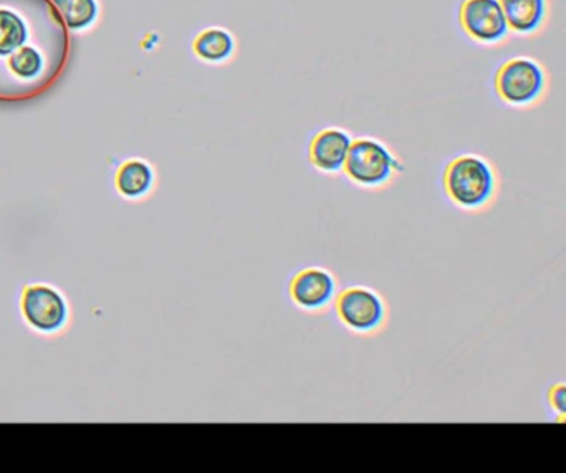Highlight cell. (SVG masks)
I'll list each match as a JSON object with an SVG mask.
<instances>
[{"label":"cell","instance_id":"5b68a950","mask_svg":"<svg viewBox=\"0 0 566 473\" xmlns=\"http://www.w3.org/2000/svg\"><path fill=\"white\" fill-rule=\"evenodd\" d=\"M332 311L339 326L354 338H376L386 331L390 321L386 297L366 284H353L339 289Z\"/></svg>","mask_w":566,"mask_h":473},{"label":"cell","instance_id":"277c9868","mask_svg":"<svg viewBox=\"0 0 566 473\" xmlns=\"http://www.w3.org/2000/svg\"><path fill=\"white\" fill-rule=\"evenodd\" d=\"M404 174V159L389 143L373 135L354 137L342 168L345 180L370 193L387 190Z\"/></svg>","mask_w":566,"mask_h":473},{"label":"cell","instance_id":"7a4b0ae2","mask_svg":"<svg viewBox=\"0 0 566 473\" xmlns=\"http://www.w3.org/2000/svg\"><path fill=\"white\" fill-rule=\"evenodd\" d=\"M440 188L450 206L460 213L482 214L497 204L502 178L497 166L481 153H459L444 166Z\"/></svg>","mask_w":566,"mask_h":473},{"label":"cell","instance_id":"6da1fadb","mask_svg":"<svg viewBox=\"0 0 566 473\" xmlns=\"http://www.w3.org/2000/svg\"><path fill=\"white\" fill-rule=\"evenodd\" d=\"M69 59V28L52 0H0V102L49 91Z\"/></svg>","mask_w":566,"mask_h":473},{"label":"cell","instance_id":"7c38bea8","mask_svg":"<svg viewBox=\"0 0 566 473\" xmlns=\"http://www.w3.org/2000/svg\"><path fill=\"white\" fill-rule=\"evenodd\" d=\"M69 31H85L98 17L97 0H52Z\"/></svg>","mask_w":566,"mask_h":473},{"label":"cell","instance_id":"3957f363","mask_svg":"<svg viewBox=\"0 0 566 473\" xmlns=\"http://www.w3.org/2000/svg\"><path fill=\"white\" fill-rule=\"evenodd\" d=\"M552 75L542 60L532 56H514L500 62L492 76V91L504 107L532 110L546 100Z\"/></svg>","mask_w":566,"mask_h":473},{"label":"cell","instance_id":"30bf717a","mask_svg":"<svg viewBox=\"0 0 566 473\" xmlns=\"http://www.w3.org/2000/svg\"><path fill=\"white\" fill-rule=\"evenodd\" d=\"M25 318L42 331H54L66 319V305L56 291L46 286H32L22 300Z\"/></svg>","mask_w":566,"mask_h":473},{"label":"cell","instance_id":"5bb4252c","mask_svg":"<svg viewBox=\"0 0 566 473\" xmlns=\"http://www.w3.org/2000/svg\"><path fill=\"white\" fill-rule=\"evenodd\" d=\"M546 405L552 414L558 415L559 421L565 418L566 411V383L555 382L546 392Z\"/></svg>","mask_w":566,"mask_h":473},{"label":"cell","instance_id":"8fae6325","mask_svg":"<svg viewBox=\"0 0 566 473\" xmlns=\"http://www.w3.org/2000/svg\"><path fill=\"white\" fill-rule=\"evenodd\" d=\"M193 52L201 62L225 66L238 54V40L228 28L208 27L194 37Z\"/></svg>","mask_w":566,"mask_h":473},{"label":"cell","instance_id":"4fadbf2b","mask_svg":"<svg viewBox=\"0 0 566 473\" xmlns=\"http://www.w3.org/2000/svg\"><path fill=\"white\" fill-rule=\"evenodd\" d=\"M152 169L143 162H128L118 172V190L125 197H140L152 187Z\"/></svg>","mask_w":566,"mask_h":473},{"label":"cell","instance_id":"9c48e42d","mask_svg":"<svg viewBox=\"0 0 566 473\" xmlns=\"http://www.w3.org/2000/svg\"><path fill=\"white\" fill-rule=\"evenodd\" d=\"M510 34L518 38H535L552 21V0H498Z\"/></svg>","mask_w":566,"mask_h":473},{"label":"cell","instance_id":"52a82bcc","mask_svg":"<svg viewBox=\"0 0 566 473\" xmlns=\"http://www.w3.org/2000/svg\"><path fill=\"white\" fill-rule=\"evenodd\" d=\"M338 293V276L326 267L299 268L287 280V299L303 315L319 316L332 311Z\"/></svg>","mask_w":566,"mask_h":473},{"label":"cell","instance_id":"8992f818","mask_svg":"<svg viewBox=\"0 0 566 473\" xmlns=\"http://www.w3.org/2000/svg\"><path fill=\"white\" fill-rule=\"evenodd\" d=\"M457 24L463 37L482 49L504 46L511 37L498 0H462Z\"/></svg>","mask_w":566,"mask_h":473},{"label":"cell","instance_id":"ba28073f","mask_svg":"<svg viewBox=\"0 0 566 473\" xmlns=\"http://www.w3.org/2000/svg\"><path fill=\"white\" fill-rule=\"evenodd\" d=\"M353 139L350 130L338 125L319 128L318 132L313 133L306 149L309 166L322 177H339Z\"/></svg>","mask_w":566,"mask_h":473}]
</instances>
